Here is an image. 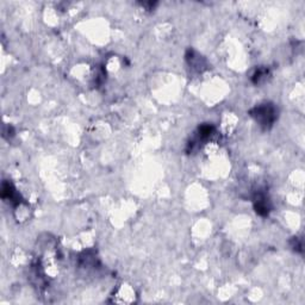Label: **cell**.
Returning <instances> with one entry per match:
<instances>
[{
  "label": "cell",
  "mask_w": 305,
  "mask_h": 305,
  "mask_svg": "<svg viewBox=\"0 0 305 305\" xmlns=\"http://www.w3.org/2000/svg\"><path fill=\"white\" fill-rule=\"evenodd\" d=\"M186 61L192 70L202 72V70L205 68V60H204L203 56H200L198 53L194 52L193 49H189L186 52Z\"/></svg>",
  "instance_id": "277c9868"
},
{
  "label": "cell",
  "mask_w": 305,
  "mask_h": 305,
  "mask_svg": "<svg viewBox=\"0 0 305 305\" xmlns=\"http://www.w3.org/2000/svg\"><path fill=\"white\" fill-rule=\"evenodd\" d=\"M254 210L261 217H266L272 210V204L266 193L257 192L254 196Z\"/></svg>",
  "instance_id": "7a4b0ae2"
},
{
  "label": "cell",
  "mask_w": 305,
  "mask_h": 305,
  "mask_svg": "<svg viewBox=\"0 0 305 305\" xmlns=\"http://www.w3.org/2000/svg\"><path fill=\"white\" fill-rule=\"evenodd\" d=\"M249 115L263 129H271L278 118V109L272 103H263L254 106Z\"/></svg>",
  "instance_id": "6da1fadb"
},
{
  "label": "cell",
  "mask_w": 305,
  "mask_h": 305,
  "mask_svg": "<svg viewBox=\"0 0 305 305\" xmlns=\"http://www.w3.org/2000/svg\"><path fill=\"white\" fill-rule=\"evenodd\" d=\"M268 75H270V70L267 68H257L252 76V81L255 85H260L261 82H264L268 78Z\"/></svg>",
  "instance_id": "5b68a950"
},
{
  "label": "cell",
  "mask_w": 305,
  "mask_h": 305,
  "mask_svg": "<svg viewBox=\"0 0 305 305\" xmlns=\"http://www.w3.org/2000/svg\"><path fill=\"white\" fill-rule=\"evenodd\" d=\"M2 197L6 202L11 203L12 205H19L22 203L21 194L15 189L11 183L4 182L2 185Z\"/></svg>",
  "instance_id": "3957f363"
},
{
  "label": "cell",
  "mask_w": 305,
  "mask_h": 305,
  "mask_svg": "<svg viewBox=\"0 0 305 305\" xmlns=\"http://www.w3.org/2000/svg\"><path fill=\"white\" fill-rule=\"evenodd\" d=\"M292 248L296 252L301 253V250H303V244H301V240L297 239V237H293L292 240Z\"/></svg>",
  "instance_id": "8992f818"
}]
</instances>
